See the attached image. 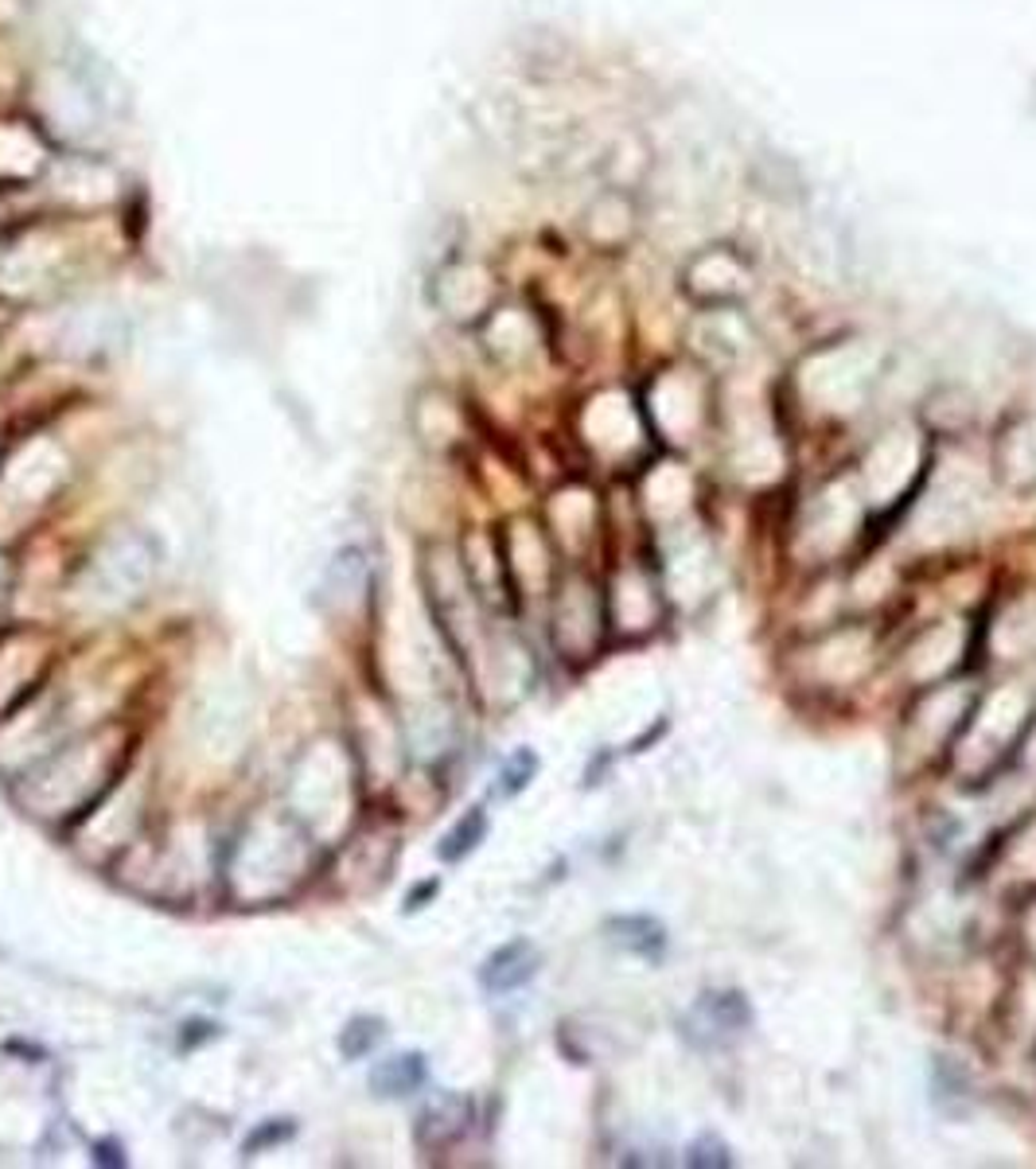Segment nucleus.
Listing matches in <instances>:
<instances>
[{"label": "nucleus", "mask_w": 1036, "mask_h": 1169, "mask_svg": "<svg viewBox=\"0 0 1036 1169\" xmlns=\"http://www.w3.org/2000/svg\"><path fill=\"white\" fill-rule=\"evenodd\" d=\"M378 1040H382V1021L359 1018V1021H351V1025L343 1030L340 1049H343V1056H347V1061H359V1056H366V1052H371L374 1045H378Z\"/></svg>", "instance_id": "0eeeda50"}, {"label": "nucleus", "mask_w": 1036, "mask_h": 1169, "mask_svg": "<svg viewBox=\"0 0 1036 1169\" xmlns=\"http://www.w3.org/2000/svg\"><path fill=\"white\" fill-rule=\"evenodd\" d=\"M483 830H487V815H483L480 807H476V811H468V815H464L456 823V830H452V835L445 838V846H440V858H445V861H460L464 854H471V850L480 846Z\"/></svg>", "instance_id": "423d86ee"}, {"label": "nucleus", "mask_w": 1036, "mask_h": 1169, "mask_svg": "<svg viewBox=\"0 0 1036 1169\" xmlns=\"http://www.w3.org/2000/svg\"><path fill=\"white\" fill-rule=\"evenodd\" d=\"M535 971H538L535 944H526V940H511V944H502L499 951L483 963L480 978H483V987L492 990V994H507V990L526 987V983L535 978Z\"/></svg>", "instance_id": "f03ea898"}, {"label": "nucleus", "mask_w": 1036, "mask_h": 1169, "mask_svg": "<svg viewBox=\"0 0 1036 1169\" xmlns=\"http://www.w3.org/2000/svg\"><path fill=\"white\" fill-rule=\"evenodd\" d=\"M686 278H690V293H697L702 301H725L745 289V266L725 250H705Z\"/></svg>", "instance_id": "f257e3e1"}, {"label": "nucleus", "mask_w": 1036, "mask_h": 1169, "mask_svg": "<svg viewBox=\"0 0 1036 1169\" xmlns=\"http://www.w3.org/2000/svg\"><path fill=\"white\" fill-rule=\"evenodd\" d=\"M425 1080V1064H421V1056H390V1061H382L378 1068L371 1073V1088L378 1095H406L414 1092L417 1083Z\"/></svg>", "instance_id": "20e7f679"}, {"label": "nucleus", "mask_w": 1036, "mask_h": 1169, "mask_svg": "<svg viewBox=\"0 0 1036 1169\" xmlns=\"http://www.w3.org/2000/svg\"><path fill=\"white\" fill-rule=\"evenodd\" d=\"M697 1018H705L721 1033H737V1030H745L752 1014H748V1002L737 994V990H729V994L725 990H717V994H705L702 1002H697Z\"/></svg>", "instance_id": "39448f33"}, {"label": "nucleus", "mask_w": 1036, "mask_h": 1169, "mask_svg": "<svg viewBox=\"0 0 1036 1169\" xmlns=\"http://www.w3.org/2000/svg\"><path fill=\"white\" fill-rule=\"evenodd\" d=\"M690 1166H729V1150L717 1138H702L690 1146Z\"/></svg>", "instance_id": "1a4fd4ad"}, {"label": "nucleus", "mask_w": 1036, "mask_h": 1169, "mask_svg": "<svg viewBox=\"0 0 1036 1169\" xmlns=\"http://www.w3.org/2000/svg\"><path fill=\"white\" fill-rule=\"evenodd\" d=\"M538 773V756L530 749H519L507 761V768H502V795H514V792H523L526 783H530V776Z\"/></svg>", "instance_id": "6e6552de"}, {"label": "nucleus", "mask_w": 1036, "mask_h": 1169, "mask_svg": "<svg viewBox=\"0 0 1036 1169\" xmlns=\"http://www.w3.org/2000/svg\"><path fill=\"white\" fill-rule=\"evenodd\" d=\"M609 935L624 947V951L640 955L647 963H655V959L666 951L663 924L651 920V916H616V920L609 924Z\"/></svg>", "instance_id": "7ed1b4c3"}]
</instances>
